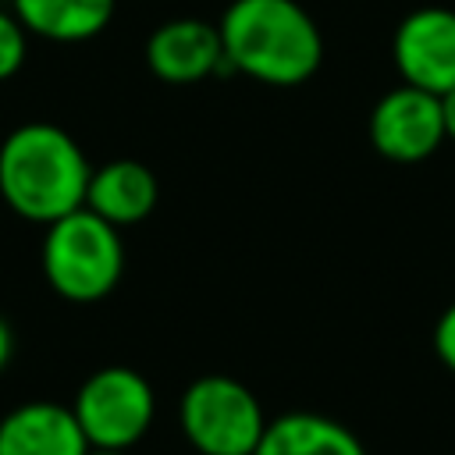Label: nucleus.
Instances as JSON below:
<instances>
[{
	"instance_id": "nucleus-1",
	"label": "nucleus",
	"mask_w": 455,
	"mask_h": 455,
	"mask_svg": "<svg viewBox=\"0 0 455 455\" xmlns=\"http://www.w3.org/2000/svg\"><path fill=\"white\" fill-rule=\"evenodd\" d=\"M217 32L228 68L263 85H302L323 60L320 28L295 0H231Z\"/></svg>"
},
{
	"instance_id": "nucleus-2",
	"label": "nucleus",
	"mask_w": 455,
	"mask_h": 455,
	"mask_svg": "<svg viewBox=\"0 0 455 455\" xmlns=\"http://www.w3.org/2000/svg\"><path fill=\"white\" fill-rule=\"evenodd\" d=\"M89 174L82 146L57 124L28 121L0 142V196L32 224H53L85 206Z\"/></svg>"
},
{
	"instance_id": "nucleus-3",
	"label": "nucleus",
	"mask_w": 455,
	"mask_h": 455,
	"mask_svg": "<svg viewBox=\"0 0 455 455\" xmlns=\"http://www.w3.org/2000/svg\"><path fill=\"white\" fill-rule=\"evenodd\" d=\"M124 270V245L110 220L78 206L53 224L43 238V277L68 302H100L114 291Z\"/></svg>"
},
{
	"instance_id": "nucleus-4",
	"label": "nucleus",
	"mask_w": 455,
	"mask_h": 455,
	"mask_svg": "<svg viewBox=\"0 0 455 455\" xmlns=\"http://www.w3.org/2000/svg\"><path fill=\"white\" fill-rule=\"evenodd\" d=\"M178 419L199 455H252L267 430L259 398L224 373L196 377L181 395Z\"/></svg>"
},
{
	"instance_id": "nucleus-5",
	"label": "nucleus",
	"mask_w": 455,
	"mask_h": 455,
	"mask_svg": "<svg viewBox=\"0 0 455 455\" xmlns=\"http://www.w3.org/2000/svg\"><path fill=\"white\" fill-rule=\"evenodd\" d=\"M71 412L89 448L132 451L156 416V395L149 380L132 366H103L78 387Z\"/></svg>"
},
{
	"instance_id": "nucleus-6",
	"label": "nucleus",
	"mask_w": 455,
	"mask_h": 455,
	"mask_svg": "<svg viewBox=\"0 0 455 455\" xmlns=\"http://www.w3.org/2000/svg\"><path fill=\"white\" fill-rule=\"evenodd\" d=\"M370 142L380 156L395 164H419L444 142L441 100L416 85H398L377 100L370 110Z\"/></svg>"
},
{
	"instance_id": "nucleus-7",
	"label": "nucleus",
	"mask_w": 455,
	"mask_h": 455,
	"mask_svg": "<svg viewBox=\"0 0 455 455\" xmlns=\"http://www.w3.org/2000/svg\"><path fill=\"white\" fill-rule=\"evenodd\" d=\"M395 68L405 85L423 92H448L455 85V11L419 7L402 18L391 43Z\"/></svg>"
},
{
	"instance_id": "nucleus-8",
	"label": "nucleus",
	"mask_w": 455,
	"mask_h": 455,
	"mask_svg": "<svg viewBox=\"0 0 455 455\" xmlns=\"http://www.w3.org/2000/svg\"><path fill=\"white\" fill-rule=\"evenodd\" d=\"M146 64L160 82H171V85H192L210 75L231 71L224 60L217 25H206L199 18L164 21L146 43Z\"/></svg>"
},
{
	"instance_id": "nucleus-9",
	"label": "nucleus",
	"mask_w": 455,
	"mask_h": 455,
	"mask_svg": "<svg viewBox=\"0 0 455 455\" xmlns=\"http://www.w3.org/2000/svg\"><path fill=\"white\" fill-rule=\"evenodd\" d=\"M89 441L57 402H21L0 419V455H85Z\"/></svg>"
},
{
	"instance_id": "nucleus-10",
	"label": "nucleus",
	"mask_w": 455,
	"mask_h": 455,
	"mask_svg": "<svg viewBox=\"0 0 455 455\" xmlns=\"http://www.w3.org/2000/svg\"><path fill=\"white\" fill-rule=\"evenodd\" d=\"M85 206L114 228L139 224L156 206V178L139 160H110L89 174Z\"/></svg>"
},
{
	"instance_id": "nucleus-11",
	"label": "nucleus",
	"mask_w": 455,
	"mask_h": 455,
	"mask_svg": "<svg viewBox=\"0 0 455 455\" xmlns=\"http://www.w3.org/2000/svg\"><path fill=\"white\" fill-rule=\"evenodd\" d=\"M252 455H366L363 441L323 412H284L267 419V430Z\"/></svg>"
},
{
	"instance_id": "nucleus-12",
	"label": "nucleus",
	"mask_w": 455,
	"mask_h": 455,
	"mask_svg": "<svg viewBox=\"0 0 455 455\" xmlns=\"http://www.w3.org/2000/svg\"><path fill=\"white\" fill-rule=\"evenodd\" d=\"M117 0H11L18 21L53 43H82L100 36L114 18Z\"/></svg>"
},
{
	"instance_id": "nucleus-13",
	"label": "nucleus",
	"mask_w": 455,
	"mask_h": 455,
	"mask_svg": "<svg viewBox=\"0 0 455 455\" xmlns=\"http://www.w3.org/2000/svg\"><path fill=\"white\" fill-rule=\"evenodd\" d=\"M25 53H28V28L18 21L14 11L0 7V82L21 71Z\"/></svg>"
},
{
	"instance_id": "nucleus-14",
	"label": "nucleus",
	"mask_w": 455,
	"mask_h": 455,
	"mask_svg": "<svg viewBox=\"0 0 455 455\" xmlns=\"http://www.w3.org/2000/svg\"><path fill=\"white\" fill-rule=\"evenodd\" d=\"M434 352H437V359L455 373V302L437 316V327H434Z\"/></svg>"
},
{
	"instance_id": "nucleus-15",
	"label": "nucleus",
	"mask_w": 455,
	"mask_h": 455,
	"mask_svg": "<svg viewBox=\"0 0 455 455\" xmlns=\"http://www.w3.org/2000/svg\"><path fill=\"white\" fill-rule=\"evenodd\" d=\"M437 100H441V117H444V139L455 142V85L448 92H441Z\"/></svg>"
},
{
	"instance_id": "nucleus-16",
	"label": "nucleus",
	"mask_w": 455,
	"mask_h": 455,
	"mask_svg": "<svg viewBox=\"0 0 455 455\" xmlns=\"http://www.w3.org/2000/svg\"><path fill=\"white\" fill-rule=\"evenodd\" d=\"M11 355H14V334H11L7 320L0 316V370L11 363Z\"/></svg>"
},
{
	"instance_id": "nucleus-17",
	"label": "nucleus",
	"mask_w": 455,
	"mask_h": 455,
	"mask_svg": "<svg viewBox=\"0 0 455 455\" xmlns=\"http://www.w3.org/2000/svg\"><path fill=\"white\" fill-rule=\"evenodd\" d=\"M85 455H128L124 448H89Z\"/></svg>"
}]
</instances>
